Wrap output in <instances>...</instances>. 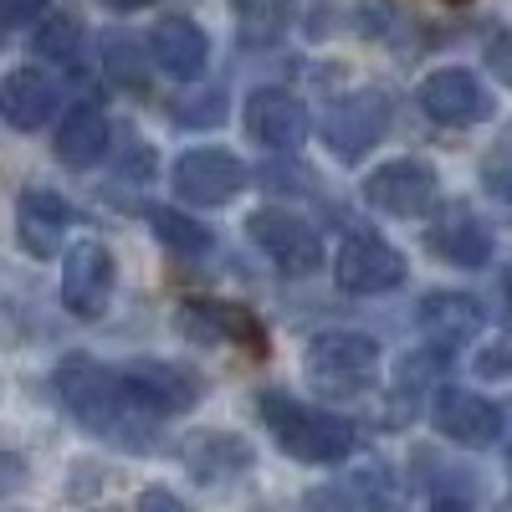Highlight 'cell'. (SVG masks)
Masks as SVG:
<instances>
[{"instance_id": "33", "label": "cell", "mask_w": 512, "mask_h": 512, "mask_svg": "<svg viewBox=\"0 0 512 512\" xmlns=\"http://www.w3.org/2000/svg\"><path fill=\"white\" fill-rule=\"evenodd\" d=\"M108 6L128 16V11H144V6H159V0H108Z\"/></svg>"}, {"instance_id": "14", "label": "cell", "mask_w": 512, "mask_h": 512, "mask_svg": "<svg viewBox=\"0 0 512 512\" xmlns=\"http://www.w3.org/2000/svg\"><path fill=\"white\" fill-rule=\"evenodd\" d=\"M175 328L190 338V344H236L246 354L262 359L267 354V328L251 308L226 303V297H195V303H180Z\"/></svg>"}, {"instance_id": "10", "label": "cell", "mask_w": 512, "mask_h": 512, "mask_svg": "<svg viewBox=\"0 0 512 512\" xmlns=\"http://www.w3.org/2000/svg\"><path fill=\"white\" fill-rule=\"evenodd\" d=\"M118 292V267L103 241H72L62 256V308L82 323H98L113 308Z\"/></svg>"}, {"instance_id": "34", "label": "cell", "mask_w": 512, "mask_h": 512, "mask_svg": "<svg viewBox=\"0 0 512 512\" xmlns=\"http://www.w3.org/2000/svg\"><path fill=\"white\" fill-rule=\"evenodd\" d=\"M502 308H507V313H512V262H507V267H502Z\"/></svg>"}, {"instance_id": "11", "label": "cell", "mask_w": 512, "mask_h": 512, "mask_svg": "<svg viewBox=\"0 0 512 512\" xmlns=\"http://www.w3.org/2000/svg\"><path fill=\"white\" fill-rule=\"evenodd\" d=\"M425 251L461 272H482L497 256V236L482 221V210H472L466 200H451V205H436V221L425 226Z\"/></svg>"}, {"instance_id": "13", "label": "cell", "mask_w": 512, "mask_h": 512, "mask_svg": "<svg viewBox=\"0 0 512 512\" xmlns=\"http://www.w3.org/2000/svg\"><path fill=\"white\" fill-rule=\"evenodd\" d=\"M241 128L251 144H262L272 154H297L313 134V118H308V103L287 93V88H256L246 93V108H241Z\"/></svg>"}, {"instance_id": "7", "label": "cell", "mask_w": 512, "mask_h": 512, "mask_svg": "<svg viewBox=\"0 0 512 512\" xmlns=\"http://www.w3.org/2000/svg\"><path fill=\"white\" fill-rule=\"evenodd\" d=\"M246 185H251V169L221 144H195L169 164V190L185 205H200V210L231 205Z\"/></svg>"}, {"instance_id": "24", "label": "cell", "mask_w": 512, "mask_h": 512, "mask_svg": "<svg viewBox=\"0 0 512 512\" xmlns=\"http://www.w3.org/2000/svg\"><path fill=\"white\" fill-rule=\"evenodd\" d=\"M149 231L154 241L169 251V256H185V262H205L216 251V231L205 221H195L190 210H169V205H154L149 210Z\"/></svg>"}, {"instance_id": "18", "label": "cell", "mask_w": 512, "mask_h": 512, "mask_svg": "<svg viewBox=\"0 0 512 512\" xmlns=\"http://www.w3.org/2000/svg\"><path fill=\"white\" fill-rule=\"evenodd\" d=\"M415 323L420 333L431 338L436 349H461V344H472V338L487 328V308L477 303L472 292H425L420 297V308H415Z\"/></svg>"}, {"instance_id": "1", "label": "cell", "mask_w": 512, "mask_h": 512, "mask_svg": "<svg viewBox=\"0 0 512 512\" xmlns=\"http://www.w3.org/2000/svg\"><path fill=\"white\" fill-rule=\"evenodd\" d=\"M52 390L62 400V410L82 425L88 436L123 446V451H149L154 446V415H144L128 400L118 369H108L93 354H67L52 374Z\"/></svg>"}, {"instance_id": "20", "label": "cell", "mask_w": 512, "mask_h": 512, "mask_svg": "<svg viewBox=\"0 0 512 512\" xmlns=\"http://www.w3.org/2000/svg\"><path fill=\"white\" fill-rule=\"evenodd\" d=\"M149 62L175 82H200L210 67V36L190 16H159L149 31Z\"/></svg>"}, {"instance_id": "16", "label": "cell", "mask_w": 512, "mask_h": 512, "mask_svg": "<svg viewBox=\"0 0 512 512\" xmlns=\"http://www.w3.org/2000/svg\"><path fill=\"white\" fill-rule=\"evenodd\" d=\"M313 512H390L395 507V472L384 461H364L354 472H338L333 482L308 492Z\"/></svg>"}, {"instance_id": "29", "label": "cell", "mask_w": 512, "mask_h": 512, "mask_svg": "<svg viewBox=\"0 0 512 512\" xmlns=\"http://www.w3.org/2000/svg\"><path fill=\"white\" fill-rule=\"evenodd\" d=\"M482 62H487V72L502 82V88H512V26H502V31H492V36H487Z\"/></svg>"}, {"instance_id": "28", "label": "cell", "mask_w": 512, "mask_h": 512, "mask_svg": "<svg viewBox=\"0 0 512 512\" xmlns=\"http://www.w3.org/2000/svg\"><path fill=\"white\" fill-rule=\"evenodd\" d=\"M221 113H226V98H221V88L200 93L195 103H175V118H180V128H205V123H221Z\"/></svg>"}, {"instance_id": "35", "label": "cell", "mask_w": 512, "mask_h": 512, "mask_svg": "<svg viewBox=\"0 0 512 512\" xmlns=\"http://www.w3.org/2000/svg\"><path fill=\"white\" fill-rule=\"evenodd\" d=\"M431 512H472V507H466V502H436Z\"/></svg>"}, {"instance_id": "2", "label": "cell", "mask_w": 512, "mask_h": 512, "mask_svg": "<svg viewBox=\"0 0 512 512\" xmlns=\"http://www.w3.org/2000/svg\"><path fill=\"white\" fill-rule=\"evenodd\" d=\"M256 415H262V425L272 431V441L303 466H338L359 446V431L344 415H333L323 405H308V400H297L287 390H262L256 395Z\"/></svg>"}, {"instance_id": "32", "label": "cell", "mask_w": 512, "mask_h": 512, "mask_svg": "<svg viewBox=\"0 0 512 512\" xmlns=\"http://www.w3.org/2000/svg\"><path fill=\"white\" fill-rule=\"evenodd\" d=\"M134 512H190V507H185L180 492H169V487H144L139 502H134Z\"/></svg>"}, {"instance_id": "8", "label": "cell", "mask_w": 512, "mask_h": 512, "mask_svg": "<svg viewBox=\"0 0 512 512\" xmlns=\"http://www.w3.org/2000/svg\"><path fill=\"white\" fill-rule=\"evenodd\" d=\"M364 205L390 221H420L441 205V175L425 159H390V164L369 169Z\"/></svg>"}, {"instance_id": "22", "label": "cell", "mask_w": 512, "mask_h": 512, "mask_svg": "<svg viewBox=\"0 0 512 512\" xmlns=\"http://www.w3.org/2000/svg\"><path fill=\"white\" fill-rule=\"evenodd\" d=\"M108 139H113V123L103 113V103H77L62 113V128H57V159L67 169H88L108 154Z\"/></svg>"}, {"instance_id": "9", "label": "cell", "mask_w": 512, "mask_h": 512, "mask_svg": "<svg viewBox=\"0 0 512 512\" xmlns=\"http://www.w3.org/2000/svg\"><path fill=\"white\" fill-rule=\"evenodd\" d=\"M118 379H123L128 400H134L144 415H154V420L185 415V410H195L200 395H205L200 374H195L190 364H175V359H128V364L118 369Z\"/></svg>"}, {"instance_id": "23", "label": "cell", "mask_w": 512, "mask_h": 512, "mask_svg": "<svg viewBox=\"0 0 512 512\" xmlns=\"http://www.w3.org/2000/svg\"><path fill=\"white\" fill-rule=\"evenodd\" d=\"M31 47H36L41 62L57 67V72H67V77L88 72V31H82V21L67 16V11H47V16H41Z\"/></svg>"}, {"instance_id": "6", "label": "cell", "mask_w": 512, "mask_h": 512, "mask_svg": "<svg viewBox=\"0 0 512 512\" xmlns=\"http://www.w3.org/2000/svg\"><path fill=\"white\" fill-rule=\"evenodd\" d=\"M390 98H384L379 88H359V93H344V98H333L318 118V134L328 144L333 159H344V164H359L384 134H390Z\"/></svg>"}, {"instance_id": "4", "label": "cell", "mask_w": 512, "mask_h": 512, "mask_svg": "<svg viewBox=\"0 0 512 512\" xmlns=\"http://www.w3.org/2000/svg\"><path fill=\"white\" fill-rule=\"evenodd\" d=\"M410 267H405V256L390 236H379V231H349L344 241H338L333 251V282L338 292H349V297H384V292H395L405 287Z\"/></svg>"}, {"instance_id": "5", "label": "cell", "mask_w": 512, "mask_h": 512, "mask_svg": "<svg viewBox=\"0 0 512 512\" xmlns=\"http://www.w3.org/2000/svg\"><path fill=\"white\" fill-rule=\"evenodd\" d=\"M246 241L267 256L282 277H313L323 267V236L287 205H262L246 216Z\"/></svg>"}, {"instance_id": "15", "label": "cell", "mask_w": 512, "mask_h": 512, "mask_svg": "<svg viewBox=\"0 0 512 512\" xmlns=\"http://www.w3.org/2000/svg\"><path fill=\"white\" fill-rule=\"evenodd\" d=\"M431 425L466 451H487L492 441H502V405H492L477 390H461V384H441L431 400Z\"/></svg>"}, {"instance_id": "25", "label": "cell", "mask_w": 512, "mask_h": 512, "mask_svg": "<svg viewBox=\"0 0 512 512\" xmlns=\"http://www.w3.org/2000/svg\"><path fill=\"white\" fill-rule=\"evenodd\" d=\"M292 11L287 0H236V31L246 47H277Z\"/></svg>"}, {"instance_id": "27", "label": "cell", "mask_w": 512, "mask_h": 512, "mask_svg": "<svg viewBox=\"0 0 512 512\" xmlns=\"http://www.w3.org/2000/svg\"><path fill=\"white\" fill-rule=\"evenodd\" d=\"M482 185L492 200L512 205V123L502 128V134L492 139V149L482 154Z\"/></svg>"}, {"instance_id": "17", "label": "cell", "mask_w": 512, "mask_h": 512, "mask_svg": "<svg viewBox=\"0 0 512 512\" xmlns=\"http://www.w3.org/2000/svg\"><path fill=\"white\" fill-rule=\"evenodd\" d=\"M62 108V88L52 72L41 67H16L0 77V118H6L16 134H36V128H47Z\"/></svg>"}, {"instance_id": "21", "label": "cell", "mask_w": 512, "mask_h": 512, "mask_svg": "<svg viewBox=\"0 0 512 512\" xmlns=\"http://www.w3.org/2000/svg\"><path fill=\"white\" fill-rule=\"evenodd\" d=\"M180 461H185V472L200 482V487H226L236 477L251 472V441H241L236 431H195L185 446H180Z\"/></svg>"}, {"instance_id": "3", "label": "cell", "mask_w": 512, "mask_h": 512, "mask_svg": "<svg viewBox=\"0 0 512 512\" xmlns=\"http://www.w3.org/2000/svg\"><path fill=\"white\" fill-rule=\"evenodd\" d=\"M303 374L323 395H364L379 374V344L359 328H328L303 349Z\"/></svg>"}, {"instance_id": "12", "label": "cell", "mask_w": 512, "mask_h": 512, "mask_svg": "<svg viewBox=\"0 0 512 512\" xmlns=\"http://www.w3.org/2000/svg\"><path fill=\"white\" fill-rule=\"evenodd\" d=\"M415 103H420L425 118H436L446 128H472V123L492 118V93H487V82L472 67H436V72H425L420 88H415Z\"/></svg>"}, {"instance_id": "26", "label": "cell", "mask_w": 512, "mask_h": 512, "mask_svg": "<svg viewBox=\"0 0 512 512\" xmlns=\"http://www.w3.org/2000/svg\"><path fill=\"white\" fill-rule=\"evenodd\" d=\"M103 67L113 82H123V88H144L149 82V47L139 36H123V31H108L103 36Z\"/></svg>"}, {"instance_id": "30", "label": "cell", "mask_w": 512, "mask_h": 512, "mask_svg": "<svg viewBox=\"0 0 512 512\" xmlns=\"http://www.w3.org/2000/svg\"><path fill=\"white\" fill-rule=\"evenodd\" d=\"M477 374H487V379H512V333H497L492 344L477 354Z\"/></svg>"}, {"instance_id": "31", "label": "cell", "mask_w": 512, "mask_h": 512, "mask_svg": "<svg viewBox=\"0 0 512 512\" xmlns=\"http://www.w3.org/2000/svg\"><path fill=\"white\" fill-rule=\"evenodd\" d=\"M52 0H0V26H36Z\"/></svg>"}, {"instance_id": "19", "label": "cell", "mask_w": 512, "mask_h": 512, "mask_svg": "<svg viewBox=\"0 0 512 512\" xmlns=\"http://www.w3.org/2000/svg\"><path fill=\"white\" fill-rule=\"evenodd\" d=\"M67 226H72V205L57 190H47V185L21 190V200H16V241H21L26 256H36V262L57 256L62 241H67Z\"/></svg>"}]
</instances>
